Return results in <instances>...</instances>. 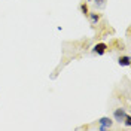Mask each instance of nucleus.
Instances as JSON below:
<instances>
[{
    "label": "nucleus",
    "instance_id": "obj_6",
    "mask_svg": "<svg viewBox=\"0 0 131 131\" xmlns=\"http://www.w3.org/2000/svg\"><path fill=\"white\" fill-rule=\"evenodd\" d=\"M81 12H82V15H85V16H88V14H90V8H88V5L83 2V3H81Z\"/></svg>",
    "mask_w": 131,
    "mask_h": 131
},
{
    "label": "nucleus",
    "instance_id": "obj_2",
    "mask_svg": "<svg viewBox=\"0 0 131 131\" xmlns=\"http://www.w3.org/2000/svg\"><path fill=\"white\" fill-rule=\"evenodd\" d=\"M125 115H127V110L124 107H118V109H115V112H113V119L116 122L121 124L124 121V118H125Z\"/></svg>",
    "mask_w": 131,
    "mask_h": 131
},
{
    "label": "nucleus",
    "instance_id": "obj_9",
    "mask_svg": "<svg viewBox=\"0 0 131 131\" xmlns=\"http://www.w3.org/2000/svg\"><path fill=\"white\" fill-rule=\"evenodd\" d=\"M86 2H91V0H86Z\"/></svg>",
    "mask_w": 131,
    "mask_h": 131
},
{
    "label": "nucleus",
    "instance_id": "obj_8",
    "mask_svg": "<svg viewBox=\"0 0 131 131\" xmlns=\"http://www.w3.org/2000/svg\"><path fill=\"white\" fill-rule=\"evenodd\" d=\"M104 2H106V0H94V3H95L97 8H103V6H104Z\"/></svg>",
    "mask_w": 131,
    "mask_h": 131
},
{
    "label": "nucleus",
    "instance_id": "obj_1",
    "mask_svg": "<svg viewBox=\"0 0 131 131\" xmlns=\"http://www.w3.org/2000/svg\"><path fill=\"white\" fill-rule=\"evenodd\" d=\"M107 49H109V46H107L104 42H100V43H97V45H94V48H92V52L94 54H97V55H104L107 52Z\"/></svg>",
    "mask_w": 131,
    "mask_h": 131
},
{
    "label": "nucleus",
    "instance_id": "obj_7",
    "mask_svg": "<svg viewBox=\"0 0 131 131\" xmlns=\"http://www.w3.org/2000/svg\"><path fill=\"white\" fill-rule=\"evenodd\" d=\"M124 124H125V127H128V128H131V116L128 113L125 115V118H124Z\"/></svg>",
    "mask_w": 131,
    "mask_h": 131
},
{
    "label": "nucleus",
    "instance_id": "obj_4",
    "mask_svg": "<svg viewBox=\"0 0 131 131\" xmlns=\"http://www.w3.org/2000/svg\"><path fill=\"white\" fill-rule=\"evenodd\" d=\"M118 64L121 66V67H130L131 66V58L128 55H121V57L118 58Z\"/></svg>",
    "mask_w": 131,
    "mask_h": 131
},
{
    "label": "nucleus",
    "instance_id": "obj_3",
    "mask_svg": "<svg viewBox=\"0 0 131 131\" xmlns=\"http://www.w3.org/2000/svg\"><path fill=\"white\" fill-rule=\"evenodd\" d=\"M98 124L101 125V127H106L107 130L113 125V119L112 118H109V116H103V118H100L98 119Z\"/></svg>",
    "mask_w": 131,
    "mask_h": 131
},
{
    "label": "nucleus",
    "instance_id": "obj_5",
    "mask_svg": "<svg viewBox=\"0 0 131 131\" xmlns=\"http://www.w3.org/2000/svg\"><path fill=\"white\" fill-rule=\"evenodd\" d=\"M88 16H90L91 24H94V25L100 21V14H97V12H90V14H88Z\"/></svg>",
    "mask_w": 131,
    "mask_h": 131
}]
</instances>
